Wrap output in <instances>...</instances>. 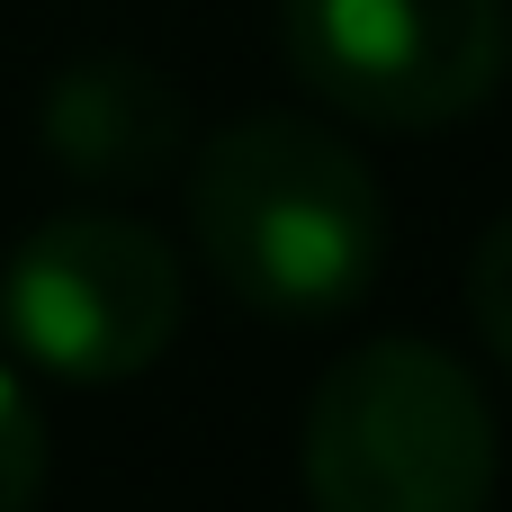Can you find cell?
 Masks as SVG:
<instances>
[{
    "label": "cell",
    "instance_id": "obj_1",
    "mask_svg": "<svg viewBox=\"0 0 512 512\" xmlns=\"http://www.w3.org/2000/svg\"><path fill=\"white\" fill-rule=\"evenodd\" d=\"M189 234L216 288L261 324H333L387 270V198L324 117L261 108L198 144Z\"/></svg>",
    "mask_w": 512,
    "mask_h": 512
},
{
    "label": "cell",
    "instance_id": "obj_2",
    "mask_svg": "<svg viewBox=\"0 0 512 512\" xmlns=\"http://www.w3.org/2000/svg\"><path fill=\"white\" fill-rule=\"evenodd\" d=\"M495 405L441 342L342 351L297 423V477L315 512H486L495 495Z\"/></svg>",
    "mask_w": 512,
    "mask_h": 512
},
{
    "label": "cell",
    "instance_id": "obj_3",
    "mask_svg": "<svg viewBox=\"0 0 512 512\" xmlns=\"http://www.w3.org/2000/svg\"><path fill=\"white\" fill-rule=\"evenodd\" d=\"M288 72L387 135L477 117L512 72V0H279Z\"/></svg>",
    "mask_w": 512,
    "mask_h": 512
},
{
    "label": "cell",
    "instance_id": "obj_4",
    "mask_svg": "<svg viewBox=\"0 0 512 512\" xmlns=\"http://www.w3.org/2000/svg\"><path fill=\"white\" fill-rule=\"evenodd\" d=\"M0 324L27 369L72 387L144 378L180 333V261L135 216H45L0 270Z\"/></svg>",
    "mask_w": 512,
    "mask_h": 512
},
{
    "label": "cell",
    "instance_id": "obj_5",
    "mask_svg": "<svg viewBox=\"0 0 512 512\" xmlns=\"http://www.w3.org/2000/svg\"><path fill=\"white\" fill-rule=\"evenodd\" d=\"M36 135H45L54 171H72L90 189H153L162 171H180L189 108H180L171 72H153L135 54H81L45 81Z\"/></svg>",
    "mask_w": 512,
    "mask_h": 512
},
{
    "label": "cell",
    "instance_id": "obj_6",
    "mask_svg": "<svg viewBox=\"0 0 512 512\" xmlns=\"http://www.w3.org/2000/svg\"><path fill=\"white\" fill-rule=\"evenodd\" d=\"M36 495H45V414L0 369V512H36Z\"/></svg>",
    "mask_w": 512,
    "mask_h": 512
},
{
    "label": "cell",
    "instance_id": "obj_7",
    "mask_svg": "<svg viewBox=\"0 0 512 512\" xmlns=\"http://www.w3.org/2000/svg\"><path fill=\"white\" fill-rule=\"evenodd\" d=\"M468 315H477L486 351L512 369V207L477 234V261H468Z\"/></svg>",
    "mask_w": 512,
    "mask_h": 512
}]
</instances>
